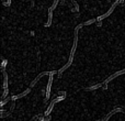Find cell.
<instances>
[{"mask_svg":"<svg viewBox=\"0 0 125 121\" xmlns=\"http://www.w3.org/2000/svg\"><path fill=\"white\" fill-rule=\"evenodd\" d=\"M82 26H83V25H82V23L76 26V29H75V34H73V46H71V50H70V55H69V59H68V60H67L66 64H65L61 69H58V71H57V74H58V76H61L62 74L64 73V72L66 71V69L68 68V67L70 66L71 64H73V56H75L76 50H77V44H78V31H79V29H81Z\"/></svg>","mask_w":125,"mask_h":121,"instance_id":"1","label":"cell"},{"mask_svg":"<svg viewBox=\"0 0 125 121\" xmlns=\"http://www.w3.org/2000/svg\"><path fill=\"white\" fill-rule=\"evenodd\" d=\"M65 97H66V91H64V90H62V91H58V93H57L56 95L53 97V99L47 104L44 115H45V116H50V113L52 112V110H53V108H54L55 105H56L57 102H59V101H62V100H64Z\"/></svg>","mask_w":125,"mask_h":121,"instance_id":"2","label":"cell"},{"mask_svg":"<svg viewBox=\"0 0 125 121\" xmlns=\"http://www.w3.org/2000/svg\"><path fill=\"white\" fill-rule=\"evenodd\" d=\"M57 72L56 71H52V73L50 74L48 76V79H47V84H46V87H45V90L43 91V95H44V98L45 100H47L51 96V91H52V84H53V77L54 75L56 74Z\"/></svg>","mask_w":125,"mask_h":121,"instance_id":"3","label":"cell"},{"mask_svg":"<svg viewBox=\"0 0 125 121\" xmlns=\"http://www.w3.org/2000/svg\"><path fill=\"white\" fill-rule=\"evenodd\" d=\"M13 109H14V100H11V101L8 104V107H7V108H4V107L1 108V111H0L1 118H4V117H7V116L11 115Z\"/></svg>","mask_w":125,"mask_h":121,"instance_id":"4","label":"cell"},{"mask_svg":"<svg viewBox=\"0 0 125 121\" xmlns=\"http://www.w3.org/2000/svg\"><path fill=\"white\" fill-rule=\"evenodd\" d=\"M117 4H121V3H120V1H117V0H115V2L112 4V6L110 7V9H109V10L106 11L105 13H103V14L99 15V17L97 18V20H98V21H102V20H103V19H105V18H108L109 15H110L111 13H112L113 11H114V9L116 8V6H117Z\"/></svg>","mask_w":125,"mask_h":121,"instance_id":"5","label":"cell"},{"mask_svg":"<svg viewBox=\"0 0 125 121\" xmlns=\"http://www.w3.org/2000/svg\"><path fill=\"white\" fill-rule=\"evenodd\" d=\"M123 74H125V68H123V69H121V71H117V72H115L114 74H112L111 76H109L108 78H106L105 80H103V85H104V88H106V85L109 84V83L111 82L112 79H114V78H116V77H119V76H121V75H123Z\"/></svg>","mask_w":125,"mask_h":121,"instance_id":"6","label":"cell"},{"mask_svg":"<svg viewBox=\"0 0 125 121\" xmlns=\"http://www.w3.org/2000/svg\"><path fill=\"white\" fill-rule=\"evenodd\" d=\"M124 110H125V109L122 108V107H115V108L113 109L112 111H110V112H109L106 116H104V117H102L101 119H99L97 121H109V119H110V117L112 115H114V113H116V112H124Z\"/></svg>","mask_w":125,"mask_h":121,"instance_id":"7","label":"cell"},{"mask_svg":"<svg viewBox=\"0 0 125 121\" xmlns=\"http://www.w3.org/2000/svg\"><path fill=\"white\" fill-rule=\"evenodd\" d=\"M65 4L73 12H78L79 11V4L75 1V0H65Z\"/></svg>","mask_w":125,"mask_h":121,"instance_id":"8","label":"cell"},{"mask_svg":"<svg viewBox=\"0 0 125 121\" xmlns=\"http://www.w3.org/2000/svg\"><path fill=\"white\" fill-rule=\"evenodd\" d=\"M51 73H52V71H51V72H44V73H41V74H40V75H37V77L35 78V79L33 80L32 83H31V85H30V88H32V87L34 86V85L36 84V83L39 82V80L41 79V78L43 77V76H50V74H51Z\"/></svg>","mask_w":125,"mask_h":121,"instance_id":"9","label":"cell"},{"mask_svg":"<svg viewBox=\"0 0 125 121\" xmlns=\"http://www.w3.org/2000/svg\"><path fill=\"white\" fill-rule=\"evenodd\" d=\"M8 84H9V80H8V74L7 72H2V89H8Z\"/></svg>","mask_w":125,"mask_h":121,"instance_id":"10","label":"cell"},{"mask_svg":"<svg viewBox=\"0 0 125 121\" xmlns=\"http://www.w3.org/2000/svg\"><path fill=\"white\" fill-rule=\"evenodd\" d=\"M30 91H31V88H28V89H25L24 91H22V93H20V94H15V95H12V100L20 99V98L24 97L25 95H28V94L30 93Z\"/></svg>","mask_w":125,"mask_h":121,"instance_id":"11","label":"cell"},{"mask_svg":"<svg viewBox=\"0 0 125 121\" xmlns=\"http://www.w3.org/2000/svg\"><path fill=\"white\" fill-rule=\"evenodd\" d=\"M103 86H104L103 83H99V84H93V85H91V86L87 87L86 90H88V91H91V90H97V89L101 88V87H103Z\"/></svg>","mask_w":125,"mask_h":121,"instance_id":"12","label":"cell"},{"mask_svg":"<svg viewBox=\"0 0 125 121\" xmlns=\"http://www.w3.org/2000/svg\"><path fill=\"white\" fill-rule=\"evenodd\" d=\"M47 12H48V15H47V21H46V22H45V24H44V25H45L46 28H48V26H50L51 24H52V21H53V11L48 9Z\"/></svg>","mask_w":125,"mask_h":121,"instance_id":"13","label":"cell"},{"mask_svg":"<svg viewBox=\"0 0 125 121\" xmlns=\"http://www.w3.org/2000/svg\"><path fill=\"white\" fill-rule=\"evenodd\" d=\"M30 121H45V115H42V113L41 115H37L35 117H33Z\"/></svg>","mask_w":125,"mask_h":121,"instance_id":"14","label":"cell"},{"mask_svg":"<svg viewBox=\"0 0 125 121\" xmlns=\"http://www.w3.org/2000/svg\"><path fill=\"white\" fill-rule=\"evenodd\" d=\"M59 1H61V0H54V1H53V4H52V6H51L48 9H50V10H52V11H54L55 9H56L57 4L59 3Z\"/></svg>","mask_w":125,"mask_h":121,"instance_id":"15","label":"cell"},{"mask_svg":"<svg viewBox=\"0 0 125 121\" xmlns=\"http://www.w3.org/2000/svg\"><path fill=\"white\" fill-rule=\"evenodd\" d=\"M94 22H97V19H90V20H88V21L83 22V23H82V25H90V24L94 23Z\"/></svg>","mask_w":125,"mask_h":121,"instance_id":"16","label":"cell"},{"mask_svg":"<svg viewBox=\"0 0 125 121\" xmlns=\"http://www.w3.org/2000/svg\"><path fill=\"white\" fill-rule=\"evenodd\" d=\"M1 2L4 7H10L11 6V0H1Z\"/></svg>","mask_w":125,"mask_h":121,"instance_id":"17","label":"cell"},{"mask_svg":"<svg viewBox=\"0 0 125 121\" xmlns=\"http://www.w3.org/2000/svg\"><path fill=\"white\" fill-rule=\"evenodd\" d=\"M7 66V60H2V63H1V72H4V68Z\"/></svg>","mask_w":125,"mask_h":121,"instance_id":"18","label":"cell"},{"mask_svg":"<svg viewBox=\"0 0 125 121\" xmlns=\"http://www.w3.org/2000/svg\"><path fill=\"white\" fill-rule=\"evenodd\" d=\"M101 24H102V21H98V20H97V25L98 26H101Z\"/></svg>","mask_w":125,"mask_h":121,"instance_id":"19","label":"cell"},{"mask_svg":"<svg viewBox=\"0 0 125 121\" xmlns=\"http://www.w3.org/2000/svg\"><path fill=\"white\" fill-rule=\"evenodd\" d=\"M50 119H51V117H50V116H45V121H48Z\"/></svg>","mask_w":125,"mask_h":121,"instance_id":"20","label":"cell"},{"mask_svg":"<svg viewBox=\"0 0 125 121\" xmlns=\"http://www.w3.org/2000/svg\"><path fill=\"white\" fill-rule=\"evenodd\" d=\"M122 6L125 7V0H123V1H122Z\"/></svg>","mask_w":125,"mask_h":121,"instance_id":"21","label":"cell"},{"mask_svg":"<svg viewBox=\"0 0 125 121\" xmlns=\"http://www.w3.org/2000/svg\"><path fill=\"white\" fill-rule=\"evenodd\" d=\"M61 2L62 3H65V0H61Z\"/></svg>","mask_w":125,"mask_h":121,"instance_id":"22","label":"cell"},{"mask_svg":"<svg viewBox=\"0 0 125 121\" xmlns=\"http://www.w3.org/2000/svg\"><path fill=\"white\" fill-rule=\"evenodd\" d=\"M124 113H125V110H124Z\"/></svg>","mask_w":125,"mask_h":121,"instance_id":"23","label":"cell"}]
</instances>
